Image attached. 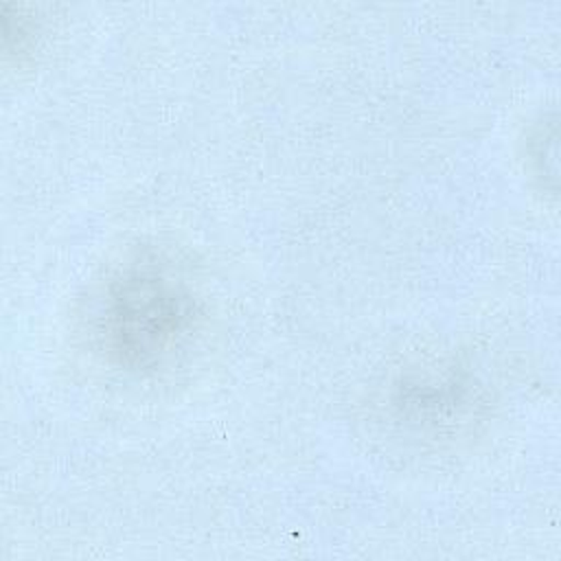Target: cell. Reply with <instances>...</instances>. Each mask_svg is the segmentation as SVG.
I'll return each mask as SVG.
<instances>
[{"label":"cell","instance_id":"6da1fadb","mask_svg":"<svg viewBox=\"0 0 561 561\" xmlns=\"http://www.w3.org/2000/svg\"><path fill=\"white\" fill-rule=\"evenodd\" d=\"M197 300L186 280L160 261H136L118 272L101 309L110 357L127 368L158 366L193 331Z\"/></svg>","mask_w":561,"mask_h":561}]
</instances>
